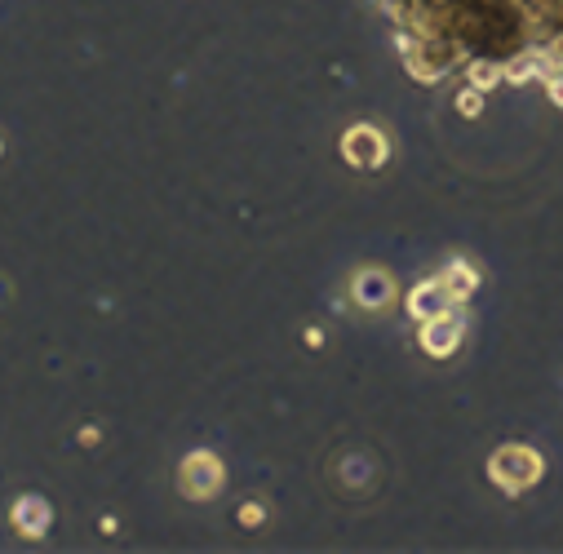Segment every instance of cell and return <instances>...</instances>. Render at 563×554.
<instances>
[{
    "label": "cell",
    "instance_id": "6da1fadb",
    "mask_svg": "<svg viewBox=\"0 0 563 554\" xmlns=\"http://www.w3.org/2000/svg\"><path fill=\"white\" fill-rule=\"evenodd\" d=\"M537 475H541V457L528 453V448H501L493 457V479L506 488H528Z\"/></svg>",
    "mask_w": 563,
    "mask_h": 554
},
{
    "label": "cell",
    "instance_id": "7a4b0ae2",
    "mask_svg": "<svg viewBox=\"0 0 563 554\" xmlns=\"http://www.w3.org/2000/svg\"><path fill=\"white\" fill-rule=\"evenodd\" d=\"M342 151H346V160L351 164L373 169V164H382V156H386V142H382V133L377 129H351L346 133V142H342Z\"/></svg>",
    "mask_w": 563,
    "mask_h": 554
},
{
    "label": "cell",
    "instance_id": "3957f363",
    "mask_svg": "<svg viewBox=\"0 0 563 554\" xmlns=\"http://www.w3.org/2000/svg\"><path fill=\"white\" fill-rule=\"evenodd\" d=\"M182 484H187L191 497H209V492H218V484H222V466L213 457H191Z\"/></svg>",
    "mask_w": 563,
    "mask_h": 554
},
{
    "label": "cell",
    "instance_id": "277c9868",
    "mask_svg": "<svg viewBox=\"0 0 563 554\" xmlns=\"http://www.w3.org/2000/svg\"><path fill=\"white\" fill-rule=\"evenodd\" d=\"M448 306H453V293H448V284H444V280L422 284V289L413 293V315H422V320H435V315H448Z\"/></svg>",
    "mask_w": 563,
    "mask_h": 554
},
{
    "label": "cell",
    "instance_id": "5b68a950",
    "mask_svg": "<svg viewBox=\"0 0 563 554\" xmlns=\"http://www.w3.org/2000/svg\"><path fill=\"white\" fill-rule=\"evenodd\" d=\"M457 337H462V333H457V324L448 320V315H435V320H426L422 346H426L431 355H448V351L457 346Z\"/></svg>",
    "mask_w": 563,
    "mask_h": 554
},
{
    "label": "cell",
    "instance_id": "8992f818",
    "mask_svg": "<svg viewBox=\"0 0 563 554\" xmlns=\"http://www.w3.org/2000/svg\"><path fill=\"white\" fill-rule=\"evenodd\" d=\"M355 297H360L364 306H382L386 297H391V280H386L382 271H360L355 275Z\"/></svg>",
    "mask_w": 563,
    "mask_h": 554
},
{
    "label": "cell",
    "instance_id": "52a82bcc",
    "mask_svg": "<svg viewBox=\"0 0 563 554\" xmlns=\"http://www.w3.org/2000/svg\"><path fill=\"white\" fill-rule=\"evenodd\" d=\"M45 523H49L45 501H32V497H23V501H18V532H27V537H36V532H45Z\"/></svg>",
    "mask_w": 563,
    "mask_h": 554
},
{
    "label": "cell",
    "instance_id": "ba28073f",
    "mask_svg": "<svg viewBox=\"0 0 563 554\" xmlns=\"http://www.w3.org/2000/svg\"><path fill=\"white\" fill-rule=\"evenodd\" d=\"M501 76V71L497 67H488V63H479L475 67V89H488V80H497Z\"/></svg>",
    "mask_w": 563,
    "mask_h": 554
},
{
    "label": "cell",
    "instance_id": "9c48e42d",
    "mask_svg": "<svg viewBox=\"0 0 563 554\" xmlns=\"http://www.w3.org/2000/svg\"><path fill=\"white\" fill-rule=\"evenodd\" d=\"M457 111H466V116H479V94H462V98H457Z\"/></svg>",
    "mask_w": 563,
    "mask_h": 554
},
{
    "label": "cell",
    "instance_id": "30bf717a",
    "mask_svg": "<svg viewBox=\"0 0 563 554\" xmlns=\"http://www.w3.org/2000/svg\"><path fill=\"white\" fill-rule=\"evenodd\" d=\"M258 519H262L258 506H244V510H240V523H258Z\"/></svg>",
    "mask_w": 563,
    "mask_h": 554
}]
</instances>
